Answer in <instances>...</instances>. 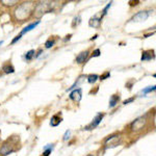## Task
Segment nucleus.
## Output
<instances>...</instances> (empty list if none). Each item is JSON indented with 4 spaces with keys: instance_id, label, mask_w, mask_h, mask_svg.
<instances>
[{
    "instance_id": "a211bd4d",
    "label": "nucleus",
    "mask_w": 156,
    "mask_h": 156,
    "mask_svg": "<svg viewBox=\"0 0 156 156\" xmlns=\"http://www.w3.org/2000/svg\"><path fill=\"white\" fill-rule=\"evenodd\" d=\"M80 22H81V18H80V16L75 17V18H74V20H73V24H72V26H73V27H76V26L80 24Z\"/></svg>"
},
{
    "instance_id": "c756f323",
    "label": "nucleus",
    "mask_w": 156,
    "mask_h": 156,
    "mask_svg": "<svg viewBox=\"0 0 156 156\" xmlns=\"http://www.w3.org/2000/svg\"><path fill=\"white\" fill-rule=\"evenodd\" d=\"M2 43H3V41H0V45H2Z\"/></svg>"
},
{
    "instance_id": "f03ea898",
    "label": "nucleus",
    "mask_w": 156,
    "mask_h": 156,
    "mask_svg": "<svg viewBox=\"0 0 156 156\" xmlns=\"http://www.w3.org/2000/svg\"><path fill=\"white\" fill-rule=\"evenodd\" d=\"M50 2H40L39 4H37L36 7L34 10V16L37 17H41L43 14H46V13H49L51 10L52 5L49 4Z\"/></svg>"
},
{
    "instance_id": "aec40b11",
    "label": "nucleus",
    "mask_w": 156,
    "mask_h": 156,
    "mask_svg": "<svg viewBox=\"0 0 156 156\" xmlns=\"http://www.w3.org/2000/svg\"><path fill=\"white\" fill-rule=\"evenodd\" d=\"M100 54H101L100 49H95L93 51V53H92L91 57H98V56H100Z\"/></svg>"
},
{
    "instance_id": "393cba45",
    "label": "nucleus",
    "mask_w": 156,
    "mask_h": 156,
    "mask_svg": "<svg viewBox=\"0 0 156 156\" xmlns=\"http://www.w3.org/2000/svg\"><path fill=\"white\" fill-rule=\"evenodd\" d=\"M70 134H71V131L70 130H67L65 133V135H63V140H68L70 138Z\"/></svg>"
},
{
    "instance_id": "7c9ffc66",
    "label": "nucleus",
    "mask_w": 156,
    "mask_h": 156,
    "mask_svg": "<svg viewBox=\"0 0 156 156\" xmlns=\"http://www.w3.org/2000/svg\"><path fill=\"white\" fill-rule=\"evenodd\" d=\"M87 156H94L93 154H89V155H87Z\"/></svg>"
},
{
    "instance_id": "4468645a",
    "label": "nucleus",
    "mask_w": 156,
    "mask_h": 156,
    "mask_svg": "<svg viewBox=\"0 0 156 156\" xmlns=\"http://www.w3.org/2000/svg\"><path fill=\"white\" fill-rule=\"evenodd\" d=\"M2 70H3L5 74H12L15 72V68L13 67L10 63H5V65L2 67Z\"/></svg>"
},
{
    "instance_id": "6e6552de",
    "label": "nucleus",
    "mask_w": 156,
    "mask_h": 156,
    "mask_svg": "<svg viewBox=\"0 0 156 156\" xmlns=\"http://www.w3.org/2000/svg\"><path fill=\"white\" fill-rule=\"evenodd\" d=\"M154 58H155L154 51H153V50H147V51H143L140 60L146 61V60H151V59H154Z\"/></svg>"
},
{
    "instance_id": "2eb2a0df",
    "label": "nucleus",
    "mask_w": 156,
    "mask_h": 156,
    "mask_svg": "<svg viewBox=\"0 0 156 156\" xmlns=\"http://www.w3.org/2000/svg\"><path fill=\"white\" fill-rule=\"evenodd\" d=\"M98 78H99V76L97 74H90V75L87 76V82L93 84V83H95L96 81L98 80Z\"/></svg>"
},
{
    "instance_id": "9b49d317",
    "label": "nucleus",
    "mask_w": 156,
    "mask_h": 156,
    "mask_svg": "<svg viewBox=\"0 0 156 156\" xmlns=\"http://www.w3.org/2000/svg\"><path fill=\"white\" fill-rule=\"evenodd\" d=\"M61 121H63V119H61L60 113L54 115L53 117L51 118V122H50V125H51L52 127H56V126H58V125L60 124Z\"/></svg>"
},
{
    "instance_id": "dca6fc26",
    "label": "nucleus",
    "mask_w": 156,
    "mask_h": 156,
    "mask_svg": "<svg viewBox=\"0 0 156 156\" xmlns=\"http://www.w3.org/2000/svg\"><path fill=\"white\" fill-rule=\"evenodd\" d=\"M36 51H34V50H29V51L27 52V53L25 54V59L26 60H31L32 58L34 57V56H36Z\"/></svg>"
},
{
    "instance_id": "f257e3e1",
    "label": "nucleus",
    "mask_w": 156,
    "mask_h": 156,
    "mask_svg": "<svg viewBox=\"0 0 156 156\" xmlns=\"http://www.w3.org/2000/svg\"><path fill=\"white\" fill-rule=\"evenodd\" d=\"M36 7V4L32 1L28 2H23L22 4H20L18 7L14 10L15 18L18 21H25L27 18H29V16L31 15V13H34V10Z\"/></svg>"
},
{
    "instance_id": "5701e85b",
    "label": "nucleus",
    "mask_w": 156,
    "mask_h": 156,
    "mask_svg": "<svg viewBox=\"0 0 156 156\" xmlns=\"http://www.w3.org/2000/svg\"><path fill=\"white\" fill-rule=\"evenodd\" d=\"M52 150H53L52 148H50V149H45V150H44L43 155H42V156H49L50 153L52 152Z\"/></svg>"
},
{
    "instance_id": "f8f14e48",
    "label": "nucleus",
    "mask_w": 156,
    "mask_h": 156,
    "mask_svg": "<svg viewBox=\"0 0 156 156\" xmlns=\"http://www.w3.org/2000/svg\"><path fill=\"white\" fill-rule=\"evenodd\" d=\"M120 96L119 95H113L110 96V99H109V108H113L115 106H117V104L120 101Z\"/></svg>"
},
{
    "instance_id": "4be33fe9",
    "label": "nucleus",
    "mask_w": 156,
    "mask_h": 156,
    "mask_svg": "<svg viewBox=\"0 0 156 156\" xmlns=\"http://www.w3.org/2000/svg\"><path fill=\"white\" fill-rule=\"evenodd\" d=\"M109 76H110V72H105L103 75L100 76V80H105V79L108 78Z\"/></svg>"
},
{
    "instance_id": "20e7f679",
    "label": "nucleus",
    "mask_w": 156,
    "mask_h": 156,
    "mask_svg": "<svg viewBox=\"0 0 156 156\" xmlns=\"http://www.w3.org/2000/svg\"><path fill=\"white\" fill-rule=\"evenodd\" d=\"M103 118H104V113H99L98 115L96 116L95 118H94L93 122H92L90 125H87V127H84V130H93L94 128H96V127H97L98 125L100 124V122L102 121Z\"/></svg>"
},
{
    "instance_id": "c85d7f7f",
    "label": "nucleus",
    "mask_w": 156,
    "mask_h": 156,
    "mask_svg": "<svg viewBox=\"0 0 156 156\" xmlns=\"http://www.w3.org/2000/svg\"><path fill=\"white\" fill-rule=\"evenodd\" d=\"M97 38H98V34H95V36H94L93 38L91 39V41H93V40H96V39H97Z\"/></svg>"
},
{
    "instance_id": "a878e982",
    "label": "nucleus",
    "mask_w": 156,
    "mask_h": 156,
    "mask_svg": "<svg viewBox=\"0 0 156 156\" xmlns=\"http://www.w3.org/2000/svg\"><path fill=\"white\" fill-rule=\"evenodd\" d=\"M21 38H22V36H20V34H18V36H17L16 38H15V39H14V40H13V41H12V44H15V43H16L17 41H19V40L21 39Z\"/></svg>"
},
{
    "instance_id": "39448f33",
    "label": "nucleus",
    "mask_w": 156,
    "mask_h": 156,
    "mask_svg": "<svg viewBox=\"0 0 156 156\" xmlns=\"http://www.w3.org/2000/svg\"><path fill=\"white\" fill-rule=\"evenodd\" d=\"M14 151V147H13L12 144H8V142H5L0 148V154L2 156H7L8 154Z\"/></svg>"
},
{
    "instance_id": "2f4dec72",
    "label": "nucleus",
    "mask_w": 156,
    "mask_h": 156,
    "mask_svg": "<svg viewBox=\"0 0 156 156\" xmlns=\"http://www.w3.org/2000/svg\"><path fill=\"white\" fill-rule=\"evenodd\" d=\"M0 140H1V138H0Z\"/></svg>"
},
{
    "instance_id": "1a4fd4ad",
    "label": "nucleus",
    "mask_w": 156,
    "mask_h": 156,
    "mask_svg": "<svg viewBox=\"0 0 156 156\" xmlns=\"http://www.w3.org/2000/svg\"><path fill=\"white\" fill-rule=\"evenodd\" d=\"M101 18H97V17H92L89 21V25L90 27H93V28H98L100 27L101 25Z\"/></svg>"
},
{
    "instance_id": "412c9836",
    "label": "nucleus",
    "mask_w": 156,
    "mask_h": 156,
    "mask_svg": "<svg viewBox=\"0 0 156 156\" xmlns=\"http://www.w3.org/2000/svg\"><path fill=\"white\" fill-rule=\"evenodd\" d=\"M111 4H113V2H109V3L107 4L106 6H105V8H104V10H103V12H102L103 14H102V16H101V19H102L103 17H104L105 15H106V12H107V10H108V8L110 7V6H111Z\"/></svg>"
},
{
    "instance_id": "cd10ccee",
    "label": "nucleus",
    "mask_w": 156,
    "mask_h": 156,
    "mask_svg": "<svg viewBox=\"0 0 156 156\" xmlns=\"http://www.w3.org/2000/svg\"><path fill=\"white\" fill-rule=\"evenodd\" d=\"M71 37H72V34H69V36H67V37H66V39H65V41H68V40H70V39H71Z\"/></svg>"
},
{
    "instance_id": "7ed1b4c3",
    "label": "nucleus",
    "mask_w": 156,
    "mask_h": 156,
    "mask_svg": "<svg viewBox=\"0 0 156 156\" xmlns=\"http://www.w3.org/2000/svg\"><path fill=\"white\" fill-rule=\"evenodd\" d=\"M147 123V119L146 117H140L137 118V120H134L130 125V128L132 131H137L140 130V129L144 128V126L146 125Z\"/></svg>"
},
{
    "instance_id": "0eeeda50",
    "label": "nucleus",
    "mask_w": 156,
    "mask_h": 156,
    "mask_svg": "<svg viewBox=\"0 0 156 156\" xmlns=\"http://www.w3.org/2000/svg\"><path fill=\"white\" fill-rule=\"evenodd\" d=\"M69 97L71 100L75 101V102H79L81 100V97H82V90L81 89H76L72 92L69 95Z\"/></svg>"
},
{
    "instance_id": "6ab92c4d",
    "label": "nucleus",
    "mask_w": 156,
    "mask_h": 156,
    "mask_svg": "<svg viewBox=\"0 0 156 156\" xmlns=\"http://www.w3.org/2000/svg\"><path fill=\"white\" fill-rule=\"evenodd\" d=\"M153 91H155V85H153V87H148L147 89L143 90L142 92L144 94H148V93H150V92H153Z\"/></svg>"
},
{
    "instance_id": "b1692460",
    "label": "nucleus",
    "mask_w": 156,
    "mask_h": 156,
    "mask_svg": "<svg viewBox=\"0 0 156 156\" xmlns=\"http://www.w3.org/2000/svg\"><path fill=\"white\" fill-rule=\"evenodd\" d=\"M135 100V97H132V98H129V99H126V100L123 102V104L124 105H127V104H129V103H131V102H133V101Z\"/></svg>"
},
{
    "instance_id": "bb28decb",
    "label": "nucleus",
    "mask_w": 156,
    "mask_h": 156,
    "mask_svg": "<svg viewBox=\"0 0 156 156\" xmlns=\"http://www.w3.org/2000/svg\"><path fill=\"white\" fill-rule=\"evenodd\" d=\"M153 34H154V32H151V34H145L144 38H148V37H151V36H153Z\"/></svg>"
},
{
    "instance_id": "9d476101",
    "label": "nucleus",
    "mask_w": 156,
    "mask_h": 156,
    "mask_svg": "<svg viewBox=\"0 0 156 156\" xmlns=\"http://www.w3.org/2000/svg\"><path fill=\"white\" fill-rule=\"evenodd\" d=\"M87 56H89V51H82L76 56V63H83L85 60H87Z\"/></svg>"
},
{
    "instance_id": "ddd939ff",
    "label": "nucleus",
    "mask_w": 156,
    "mask_h": 156,
    "mask_svg": "<svg viewBox=\"0 0 156 156\" xmlns=\"http://www.w3.org/2000/svg\"><path fill=\"white\" fill-rule=\"evenodd\" d=\"M40 24V21H37V22H34V23H31V24H29L28 26H26L25 28H24L23 30H22L21 32H20V36H23L24 34H26V32H28V31H30L31 29H34V28H36L37 26H38Z\"/></svg>"
},
{
    "instance_id": "423d86ee",
    "label": "nucleus",
    "mask_w": 156,
    "mask_h": 156,
    "mask_svg": "<svg viewBox=\"0 0 156 156\" xmlns=\"http://www.w3.org/2000/svg\"><path fill=\"white\" fill-rule=\"evenodd\" d=\"M149 17V12L147 10H142V12H138L137 14H135L134 16L132 17L131 21L133 22H142V21H145L147 20Z\"/></svg>"
},
{
    "instance_id": "f3484780",
    "label": "nucleus",
    "mask_w": 156,
    "mask_h": 156,
    "mask_svg": "<svg viewBox=\"0 0 156 156\" xmlns=\"http://www.w3.org/2000/svg\"><path fill=\"white\" fill-rule=\"evenodd\" d=\"M55 44V41L54 40H52V39H49V40H47L46 41V43H45V47L47 48V49H49V48H51L52 46Z\"/></svg>"
}]
</instances>
